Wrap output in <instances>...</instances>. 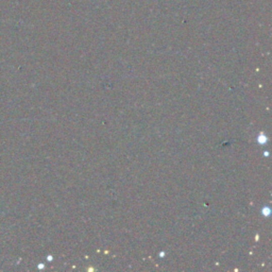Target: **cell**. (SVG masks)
Masks as SVG:
<instances>
[{
    "instance_id": "obj_4",
    "label": "cell",
    "mask_w": 272,
    "mask_h": 272,
    "mask_svg": "<svg viewBox=\"0 0 272 272\" xmlns=\"http://www.w3.org/2000/svg\"><path fill=\"white\" fill-rule=\"evenodd\" d=\"M48 260H52V256H48Z\"/></svg>"
},
{
    "instance_id": "obj_3",
    "label": "cell",
    "mask_w": 272,
    "mask_h": 272,
    "mask_svg": "<svg viewBox=\"0 0 272 272\" xmlns=\"http://www.w3.org/2000/svg\"><path fill=\"white\" fill-rule=\"evenodd\" d=\"M44 267H45V266H44L43 264H39V265H38V269H44Z\"/></svg>"
},
{
    "instance_id": "obj_1",
    "label": "cell",
    "mask_w": 272,
    "mask_h": 272,
    "mask_svg": "<svg viewBox=\"0 0 272 272\" xmlns=\"http://www.w3.org/2000/svg\"><path fill=\"white\" fill-rule=\"evenodd\" d=\"M257 141H258V143H259L260 145H265V144L267 143V138H266V135L261 133V134L258 136Z\"/></svg>"
},
{
    "instance_id": "obj_2",
    "label": "cell",
    "mask_w": 272,
    "mask_h": 272,
    "mask_svg": "<svg viewBox=\"0 0 272 272\" xmlns=\"http://www.w3.org/2000/svg\"><path fill=\"white\" fill-rule=\"evenodd\" d=\"M270 213H271V211H270V208H269V207H264V210H263V215H264V216L268 217V216L270 215Z\"/></svg>"
}]
</instances>
